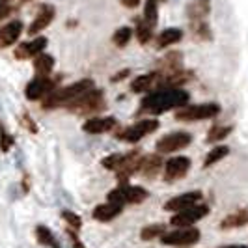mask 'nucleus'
Listing matches in <instances>:
<instances>
[{"instance_id": "nucleus-1", "label": "nucleus", "mask_w": 248, "mask_h": 248, "mask_svg": "<svg viewBox=\"0 0 248 248\" xmlns=\"http://www.w3.org/2000/svg\"><path fill=\"white\" fill-rule=\"evenodd\" d=\"M188 92L185 90H179V88H172V90H159V92H153L151 95H148L146 99L142 101L138 114H151V116H157L166 110H172V108H179V107H185L188 105Z\"/></svg>"}, {"instance_id": "nucleus-2", "label": "nucleus", "mask_w": 248, "mask_h": 248, "mask_svg": "<svg viewBox=\"0 0 248 248\" xmlns=\"http://www.w3.org/2000/svg\"><path fill=\"white\" fill-rule=\"evenodd\" d=\"M93 88V80L92 78H84L78 80L75 84H69L65 88H56L54 92H50L45 99L41 101L43 108L52 110V108H60V107H67L71 101H75L77 97H80L82 93H86Z\"/></svg>"}, {"instance_id": "nucleus-3", "label": "nucleus", "mask_w": 248, "mask_h": 248, "mask_svg": "<svg viewBox=\"0 0 248 248\" xmlns=\"http://www.w3.org/2000/svg\"><path fill=\"white\" fill-rule=\"evenodd\" d=\"M65 108H67L69 112H73V114H77V116L101 114V112L107 108L105 93H103V90L92 88L90 92H86V93H82L80 97H77L75 101H71Z\"/></svg>"}, {"instance_id": "nucleus-4", "label": "nucleus", "mask_w": 248, "mask_h": 248, "mask_svg": "<svg viewBox=\"0 0 248 248\" xmlns=\"http://www.w3.org/2000/svg\"><path fill=\"white\" fill-rule=\"evenodd\" d=\"M146 198H148V190L137 185H122L108 192V202L118 203V205H125V203L138 205Z\"/></svg>"}, {"instance_id": "nucleus-5", "label": "nucleus", "mask_w": 248, "mask_h": 248, "mask_svg": "<svg viewBox=\"0 0 248 248\" xmlns=\"http://www.w3.org/2000/svg\"><path fill=\"white\" fill-rule=\"evenodd\" d=\"M157 129H159V122L157 120H142V122L131 125V127H124V129L116 131V137L120 138V140H124V142L135 144V142L151 135Z\"/></svg>"}, {"instance_id": "nucleus-6", "label": "nucleus", "mask_w": 248, "mask_h": 248, "mask_svg": "<svg viewBox=\"0 0 248 248\" xmlns=\"http://www.w3.org/2000/svg\"><path fill=\"white\" fill-rule=\"evenodd\" d=\"M220 114V107L217 103H205V105H190L185 107L175 114L179 122H200V120H209Z\"/></svg>"}, {"instance_id": "nucleus-7", "label": "nucleus", "mask_w": 248, "mask_h": 248, "mask_svg": "<svg viewBox=\"0 0 248 248\" xmlns=\"http://www.w3.org/2000/svg\"><path fill=\"white\" fill-rule=\"evenodd\" d=\"M200 241V232L196 228H179L174 232H164L161 235L162 245H170V247H190L196 245Z\"/></svg>"}, {"instance_id": "nucleus-8", "label": "nucleus", "mask_w": 248, "mask_h": 248, "mask_svg": "<svg viewBox=\"0 0 248 248\" xmlns=\"http://www.w3.org/2000/svg\"><path fill=\"white\" fill-rule=\"evenodd\" d=\"M209 213V207L202 202V203H196L192 207H186L183 211H177L172 217V226L175 228H190L192 224H196L198 220H202L205 215Z\"/></svg>"}, {"instance_id": "nucleus-9", "label": "nucleus", "mask_w": 248, "mask_h": 248, "mask_svg": "<svg viewBox=\"0 0 248 248\" xmlns=\"http://www.w3.org/2000/svg\"><path fill=\"white\" fill-rule=\"evenodd\" d=\"M183 69H185L183 67V54L174 50V52H166L161 60L155 63L153 71L159 75V78H168V77L179 73Z\"/></svg>"}, {"instance_id": "nucleus-10", "label": "nucleus", "mask_w": 248, "mask_h": 248, "mask_svg": "<svg viewBox=\"0 0 248 248\" xmlns=\"http://www.w3.org/2000/svg\"><path fill=\"white\" fill-rule=\"evenodd\" d=\"M56 90V82L49 77H36L34 80H30L25 88V95L28 101H43L50 92Z\"/></svg>"}, {"instance_id": "nucleus-11", "label": "nucleus", "mask_w": 248, "mask_h": 248, "mask_svg": "<svg viewBox=\"0 0 248 248\" xmlns=\"http://www.w3.org/2000/svg\"><path fill=\"white\" fill-rule=\"evenodd\" d=\"M192 142V137L188 133H170L166 137H162L159 142H157V153H174V151H179V149L186 148L188 144Z\"/></svg>"}, {"instance_id": "nucleus-12", "label": "nucleus", "mask_w": 248, "mask_h": 248, "mask_svg": "<svg viewBox=\"0 0 248 248\" xmlns=\"http://www.w3.org/2000/svg\"><path fill=\"white\" fill-rule=\"evenodd\" d=\"M203 202V194L200 190H192V192H186V194H179L175 198H170L164 203V209L166 211H183L186 207H192L196 203Z\"/></svg>"}, {"instance_id": "nucleus-13", "label": "nucleus", "mask_w": 248, "mask_h": 248, "mask_svg": "<svg viewBox=\"0 0 248 248\" xmlns=\"http://www.w3.org/2000/svg\"><path fill=\"white\" fill-rule=\"evenodd\" d=\"M190 168V159L188 157H174L166 162V168H164V179L166 181H177L181 177H185V174Z\"/></svg>"}, {"instance_id": "nucleus-14", "label": "nucleus", "mask_w": 248, "mask_h": 248, "mask_svg": "<svg viewBox=\"0 0 248 248\" xmlns=\"http://www.w3.org/2000/svg\"><path fill=\"white\" fill-rule=\"evenodd\" d=\"M118 127V120L112 118V116H107V118H90L88 122H84L82 129L84 133H90V135H103V133H110Z\"/></svg>"}, {"instance_id": "nucleus-15", "label": "nucleus", "mask_w": 248, "mask_h": 248, "mask_svg": "<svg viewBox=\"0 0 248 248\" xmlns=\"http://www.w3.org/2000/svg\"><path fill=\"white\" fill-rule=\"evenodd\" d=\"M47 47V39L45 37H36L32 41H26L21 43L17 49H15V58L17 60H28V58H36L39 52H43Z\"/></svg>"}, {"instance_id": "nucleus-16", "label": "nucleus", "mask_w": 248, "mask_h": 248, "mask_svg": "<svg viewBox=\"0 0 248 248\" xmlns=\"http://www.w3.org/2000/svg\"><path fill=\"white\" fill-rule=\"evenodd\" d=\"M162 166V159H161V153L157 155V153H149V155H142V159L138 162V174L144 175V177H155V175L159 174V170H161Z\"/></svg>"}, {"instance_id": "nucleus-17", "label": "nucleus", "mask_w": 248, "mask_h": 248, "mask_svg": "<svg viewBox=\"0 0 248 248\" xmlns=\"http://www.w3.org/2000/svg\"><path fill=\"white\" fill-rule=\"evenodd\" d=\"M54 15H56V12H54L52 6H49V4L41 6V10L37 12L36 19L32 21V25L28 26V34H30V36H36V34H39L41 30H45V28L52 23Z\"/></svg>"}, {"instance_id": "nucleus-18", "label": "nucleus", "mask_w": 248, "mask_h": 248, "mask_svg": "<svg viewBox=\"0 0 248 248\" xmlns=\"http://www.w3.org/2000/svg\"><path fill=\"white\" fill-rule=\"evenodd\" d=\"M21 34H23L21 21H10L8 25H4L0 28V49H6V47L13 45Z\"/></svg>"}, {"instance_id": "nucleus-19", "label": "nucleus", "mask_w": 248, "mask_h": 248, "mask_svg": "<svg viewBox=\"0 0 248 248\" xmlns=\"http://www.w3.org/2000/svg\"><path fill=\"white\" fill-rule=\"evenodd\" d=\"M124 211V205H118V203H101L97 205L93 211H92V217L95 218V220H99V222H108V220H114L118 215H122Z\"/></svg>"}, {"instance_id": "nucleus-20", "label": "nucleus", "mask_w": 248, "mask_h": 248, "mask_svg": "<svg viewBox=\"0 0 248 248\" xmlns=\"http://www.w3.org/2000/svg\"><path fill=\"white\" fill-rule=\"evenodd\" d=\"M142 159V155H140V151H129V153H125V161L124 164L120 166V170H118V179L120 181H125L127 177H131V175L135 174L138 170V162Z\"/></svg>"}, {"instance_id": "nucleus-21", "label": "nucleus", "mask_w": 248, "mask_h": 248, "mask_svg": "<svg viewBox=\"0 0 248 248\" xmlns=\"http://www.w3.org/2000/svg\"><path fill=\"white\" fill-rule=\"evenodd\" d=\"M211 13V0H192L186 6V15L190 21H205Z\"/></svg>"}, {"instance_id": "nucleus-22", "label": "nucleus", "mask_w": 248, "mask_h": 248, "mask_svg": "<svg viewBox=\"0 0 248 248\" xmlns=\"http://www.w3.org/2000/svg\"><path fill=\"white\" fill-rule=\"evenodd\" d=\"M157 82H159V75L155 73V71H151V73L137 77V78L133 80V84H131V90H133L135 93H144V92H151V90L155 92Z\"/></svg>"}, {"instance_id": "nucleus-23", "label": "nucleus", "mask_w": 248, "mask_h": 248, "mask_svg": "<svg viewBox=\"0 0 248 248\" xmlns=\"http://www.w3.org/2000/svg\"><path fill=\"white\" fill-rule=\"evenodd\" d=\"M248 224V209H239L235 213L226 215L220 220V228L222 230H235V228H243Z\"/></svg>"}, {"instance_id": "nucleus-24", "label": "nucleus", "mask_w": 248, "mask_h": 248, "mask_svg": "<svg viewBox=\"0 0 248 248\" xmlns=\"http://www.w3.org/2000/svg\"><path fill=\"white\" fill-rule=\"evenodd\" d=\"M181 37H183V30H179V28H166V30H162L161 34L157 36L155 45H157V49H166V47L174 45L177 41H181Z\"/></svg>"}, {"instance_id": "nucleus-25", "label": "nucleus", "mask_w": 248, "mask_h": 248, "mask_svg": "<svg viewBox=\"0 0 248 248\" xmlns=\"http://www.w3.org/2000/svg\"><path fill=\"white\" fill-rule=\"evenodd\" d=\"M52 67H54V58L47 52H39L34 58V69H36L37 77H49Z\"/></svg>"}, {"instance_id": "nucleus-26", "label": "nucleus", "mask_w": 248, "mask_h": 248, "mask_svg": "<svg viewBox=\"0 0 248 248\" xmlns=\"http://www.w3.org/2000/svg\"><path fill=\"white\" fill-rule=\"evenodd\" d=\"M190 34L198 41H211L213 32L205 21H190Z\"/></svg>"}, {"instance_id": "nucleus-27", "label": "nucleus", "mask_w": 248, "mask_h": 248, "mask_svg": "<svg viewBox=\"0 0 248 248\" xmlns=\"http://www.w3.org/2000/svg\"><path fill=\"white\" fill-rule=\"evenodd\" d=\"M36 239H37V243H39V245H43V247L62 248V247H60V243L56 241L54 233L50 232L47 226H37V228H36Z\"/></svg>"}, {"instance_id": "nucleus-28", "label": "nucleus", "mask_w": 248, "mask_h": 248, "mask_svg": "<svg viewBox=\"0 0 248 248\" xmlns=\"http://www.w3.org/2000/svg\"><path fill=\"white\" fill-rule=\"evenodd\" d=\"M232 131H233L232 125H215V127L209 129V133H207V142L209 144H218L226 137H230Z\"/></svg>"}, {"instance_id": "nucleus-29", "label": "nucleus", "mask_w": 248, "mask_h": 248, "mask_svg": "<svg viewBox=\"0 0 248 248\" xmlns=\"http://www.w3.org/2000/svg\"><path fill=\"white\" fill-rule=\"evenodd\" d=\"M228 153H230V148H228V146H222V144L215 146V148L207 153V157H205V161H203V168H209V166L217 164L218 161H222Z\"/></svg>"}, {"instance_id": "nucleus-30", "label": "nucleus", "mask_w": 248, "mask_h": 248, "mask_svg": "<svg viewBox=\"0 0 248 248\" xmlns=\"http://www.w3.org/2000/svg\"><path fill=\"white\" fill-rule=\"evenodd\" d=\"M137 37L142 45L149 43V39L153 37V26H149L144 19H137Z\"/></svg>"}, {"instance_id": "nucleus-31", "label": "nucleus", "mask_w": 248, "mask_h": 248, "mask_svg": "<svg viewBox=\"0 0 248 248\" xmlns=\"http://www.w3.org/2000/svg\"><path fill=\"white\" fill-rule=\"evenodd\" d=\"M149 26L157 25V19H159V10H157V2L155 0H148L146 6H144V17H142Z\"/></svg>"}, {"instance_id": "nucleus-32", "label": "nucleus", "mask_w": 248, "mask_h": 248, "mask_svg": "<svg viewBox=\"0 0 248 248\" xmlns=\"http://www.w3.org/2000/svg\"><path fill=\"white\" fill-rule=\"evenodd\" d=\"M131 36H133V30H131L129 26H122V28H118V30L114 32L112 41H114L116 47H125V45H129Z\"/></svg>"}, {"instance_id": "nucleus-33", "label": "nucleus", "mask_w": 248, "mask_h": 248, "mask_svg": "<svg viewBox=\"0 0 248 248\" xmlns=\"http://www.w3.org/2000/svg\"><path fill=\"white\" fill-rule=\"evenodd\" d=\"M125 161V153H114V155H108V157H105L101 164L107 168V170H114V172H118L120 170V166L124 164Z\"/></svg>"}, {"instance_id": "nucleus-34", "label": "nucleus", "mask_w": 248, "mask_h": 248, "mask_svg": "<svg viewBox=\"0 0 248 248\" xmlns=\"http://www.w3.org/2000/svg\"><path fill=\"white\" fill-rule=\"evenodd\" d=\"M162 233H164V226H162V224H151V226L142 228L140 239H142V241H151V239H155V237H161Z\"/></svg>"}, {"instance_id": "nucleus-35", "label": "nucleus", "mask_w": 248, "mask_h": 248, "mask_svg": "<svg viewBox=\"0 0 248 248\" xmlns=\"http://www.w3.org/2000/svg\"><path fill=\"white\" fill-rule=\"evenodd\" d=\"M13 146V137L12 135H8V131H6V127L0 124V149L4 151V153H8Z\"/></svg>"}, {"instance_id": "nucleus-36", "label": "nucleus", "mask_w": 248, "mask_h": 248, "mask_svg": "<svg viewBox=\"0 0 248 248\" xmlns=\"http://www.w3.org/2000/svg\"><path fill=\"white\" fill-rule=\"evenodd\" d=\"M62 218L67 224H69V228H71V230H80V226H82V220H80V217H78V215H75L73 211H63L62 213Z\"/></svg>"}, {"instance_id": "nucleus-37", "label": "nucleus", "mask_w": 248, "mask_h": 248, "mask_svg": "<svg viewBox=\"0 0 248 248\" xmlns=\"http://www.w3.org/2000/svg\"><path fill=\"white\" fill-rule=\"evenodd\" d=\"M67 235H69V239H71V245H73V248H86L84 245H82V241L78 239V233H77V230H71V228H67Z\"/></svg>"}, {"instance_id": "nucleus-38", "label": "nucleus", "mask_w": 248, "mask_h": 248, "mask_svg": "<svg viewBox=\"0 0 248 248\" xmlns=\"http://www.w3.org/2000/svg\"><path fill=\"white\" fill-rule=\"evenodd\" d=\"M23 124L28 127V131H30V133H37V125L34 124V120L30 118V114H28V112H23Z\"/></svg>"}, {"instance_id": "nucleus-39", "label": "nucleus", "mask_w": 248, "mask_h": 248, "mask_svg": "<svg viewBox=\"0 0 248 248\" xmlns=\"http://www.w3.org/2000/svg\"><path fill=\"white\" fill-rule=\"evenodd\" d=\"M10 12H12L10 0H0V19H2V17H6Z\"/></svg>"}, {"instance_id": "nucleus-40", "label": "nucleus", "mask_w": 248, "mask_h": 248, "mask_svg": "<svg viewBox=\"0 0 248 248\" xmlns=\"http://www.w3.org/2000/svg\"><path fill=\"white\" fill-rule=\"evenodd\" d=\"M129 75H131V69H124V71H120V73L112 75L110 80L112 82H120V80H124L125 77H129Z\"/></svg>"}, {"instance_id": "nucleus-41", "label": "nucleus", "mask_w": 248, "mask_h": 248, "mask_svg": "<svg viewBox=\"0 0 248 248\" xmlns=\"http://www.w3.org/2000/svg\"><path fill=\"white\" fill-rule=\"evenodd\" d=\"M120 2L124 4L125 8H131V10H133V8H138V6H140V0H120Z\"/></svg>"}, {"instance_id": "nucleus-42", "label": "nucleus", "mask_w": 248, "mask_h": 248, "mask_svg": "<svg viewBox=\"0 0 248 248\" xmlns=\"http://www.w3.org/2000/svg\"><path fill=\"white\" fill-rule=\"evenodd\" d=\"M222 248H248L247 245H230V247H222Z\"/></svg>"}]
</instances>
